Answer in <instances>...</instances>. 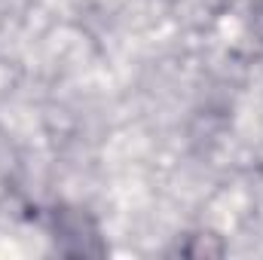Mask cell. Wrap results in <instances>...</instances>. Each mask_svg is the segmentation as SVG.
Segmentation results:
<instances>
[{
    "instance_id": "1",
    "label": "cell",
    "mask_w": 263,
    "mask_h": 260,
    "mask_svg": "<svg viewBox=\"0 0 263 260\" xmlns=\"http://www.w3.org/2000/svg\"><path fill=\"white\" fill-rule=\"evenodd\" d=\"M52 239H55V248L70 257H101L104 254L98 224L83 208L62 205L52 211Z\"/></svg>"
},
{
    "instance_id": "2",
    "label": "cell",
    "mask_w": 263,
    "mask_h": 260,
    "mask_svg": "<svg viewBox=\"0 0 263 260\" xmlns=\"http://www.w3.org/2000/svg\"><path fill=\"white\" fill-rule=\"evenodd\" d=\"M251 28H254V34L260 37V43H263V0L251 9Z\"/></svg>"
}]
</instances>
